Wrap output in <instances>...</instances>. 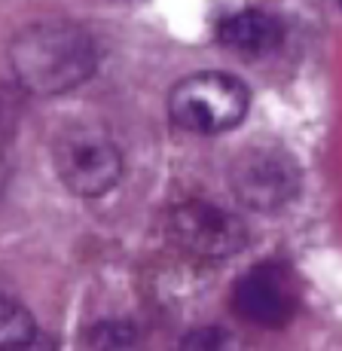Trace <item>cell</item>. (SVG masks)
<instances>
[{"mask_svg":"<svg viewBox=\"0 0 342 351\" xmlns=\"http://www.w3.org/2000/svg\"><path fill=\"white\" fill-rule=\"evenodd\" d=\"M300 174L297 159L275 144H257L241 150L230 168V186L241 205L251 211H281L300 195Z\"/></svg>","mask_w":342,"mask_h":351,"instance_id":"277c9868","label":"cell"},{"mask_svg":"<svg viewBox=\"0 0 342 351\" xmlns=\"http://www.w3.org/2000/svg\"><path fill=\"white\" fill-rule=\"evenodd\" d=\"M10 64L31 95H62L92 77L98 64L95 40L73 22H37L16 34Z\"/></svg>","mask_w":342,"mask_h":351,"instance_id":"6da1fadb","label":"cell"},{"mask_svg":"<svg viewBox=\"0 0 342 351\" xmlns=\"http://www.w3.org/2000/svg\"><path fill=\"white\" fill-rule=\"evenodd\" d=\"M3 351H58V346H56V339H52V336H46V333H37L34 339L22 342V346L3 348Z\"/></svg>","mask_w":342,"mask_h":351,"instance_id":"8fae6325","label":"cell"},{"mask_svg":"<svg viewBox=\"0 0 342 351\" xmlns=\"http://www.w3.org/2000/svg\"><path fill=\"white\" fill-rule=\"evenodd\" d=\"M284 28L275 16L263 10H241L223 19L217 28V40L226 52L239 58H263L281 46Z\"/></svg>","mask_w":342,"mask_h":351,"instance_id":"52a82bcc","label":"cell"},{"mask_svg":"<svg viewBox=\"0 0 342 351\" xmlns=\"http://www.w3.org/2000/svg\"><path fill=\"white\" fill-rule=\"evenodd\" d=\"M339 6H342V0H339Z\"/></svg>","mask_w":342,"mask_h":351,"instance_id":"7c38bea8","label":"cell"},{"mask_svg":"<svg viewBox=\"0 0 342 351\" xmlns=\"http://www.w3.org/2000/svg\"><path fill=\"white\" fill-rule=\"evenodd\" d=\"M247 107H251L247 86L220 71L190 73L169 92L171 123L193 134L230 132L247 117Z\"/></svg>","mask_w":342,"mask_h":351,"instance_id":"7a4b0ae2","label":"cell"},{"mask_svg":"<svg viewBox=\"0 0 342 351\" xmlns=\"http://www.w3.org/2000/svg\"><path fill=\"white\" fill-rule=\"evenodd\" d=\"M132 339H135V330L123 321H104L92 333V346L98 351H123L132 346Z\"/></svg>","mask_w":342,"mask_h":351,"instance_id":"30bf717a","label":"cell"},{"mask_svg":"<svg viewBox=\"0 0 342 351\" xmlns=\"http://www.w3.org/2000/svg\"><path fill=\"white\" fill-rule=\"evenodd\" d=\"M40 333L34 318H31V312L25 306H19V302L6 300L3 308H0V339H3V348H12V346H22V342L34 339Z\"/></svg>","mask_w":342,"mask_h":351,"instance_id":"ba28073f","label":"cell"},{"mask_svg":"<svg viewBox=\"0 0 342 351\" xmlns=\"http://www.w3.org/2000/svg\"><path fill=\"white\" fill-rule=\"evenodd\" d=\"M178 351H241V342L223 327H199L180 339Z\"/></svg>","mask_w":342,"mask_h":351,"instance_id":"9c48e42d","label":"cell"},{"mask_svg":"<svg viewBox=\"0 0 342 351\" xmlns=\"http://www.w3.org/2000/svg\"><path fill=\"white\" fill-rule=\"evenodd\" d=\"M52 162L62 184L80 199H98L110 193L123 178L119 147L98 125H68L52 144Z\"/></svg>","mask_w":342,"mask_h":351,"instance_id":"3957f363","label":"cell"},{"mask_svg":"<svg viewBox=\"0 0 342 351\" xmlns=\"http://www.w3.org/2000/svg\"><path fill=\"white\" fill-rule=\"evenodd\" d=\"M165 235L174 247L199 260H226L247 245V226L239 214L211 202H180L165 217Z\"/></svg>","mask_w":342,"mask_h":351,"instance_id":"5b68a950","label":"cell"},{"mask_svg":"<svg viewBox=\"0 0 342 351\" xmlns=\"http://www.w3.org/2000/svg\"><path fill=\"white\" fill-rule=\"evenodd\" d=\"M232 308L257 327H284L297 312V285L278 263H257L232 287Z\"/></svg>","mask_w":342,"mask_h":351,"instance_id":"8992f818","label":"cell"}]
</instances>
